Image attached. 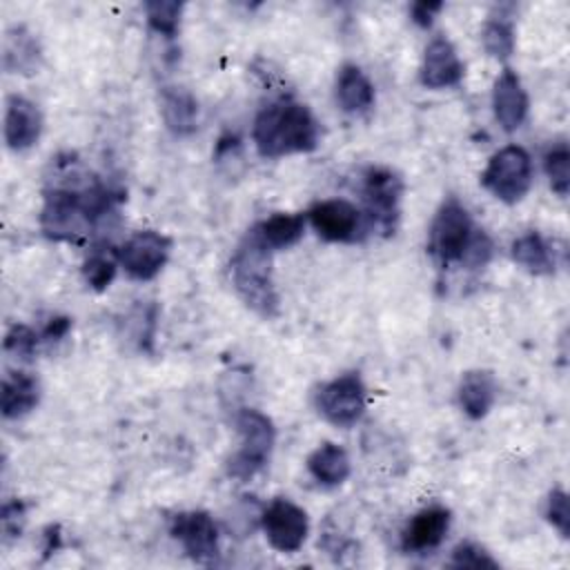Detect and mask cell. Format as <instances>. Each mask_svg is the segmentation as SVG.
Here are the masks:
<instances>
[{
  "label": "cell",
  "mask_w": 570,
  "mask_h": 570,
  "mask_svg": "<svg viewBox=\"0 0 570 570\" xmlns=\"http://www.w3.org/2000/svg\"><path fill=\"white\" fill-rule=\"evenodd\" d=\"M252 138L263 158H281L316 149L321 127L303 102L276 100L258 111Z\"/></svg>",
  "instance_id": "cell-1"
},
{
  "label": "cell",
  "mask_w": 570,
  "mask_h": 570,
  "mask_svg": "<svg viewBox=\"0 0 570 570\" xmlns=\"http://www.w3.org/2000/svg\"><path fill=\"white\" fill-rule=\"evenodd\" d=\"M232 285L240 301L263 318L278 314V292L272 272V249L258 236L256 227L247 229L229 261Z\"/></svg>",
  "instance_id": "cell-2"
},
{
  "label": "cell",
  "mask_w": 570,
  "mask_h": 570,
  "mask_svg": "<svg viewBox=\"0 0 570 570\" xmlns=\"http://www.w3.org/2000/svg\"><path fill=\"white\" fill-rule=\"evenodd\" d=\"M430 252L443 267L463 261L472 267H481L488 263L492 245L483 232L474 229L468 209L456 198H450L439 207L432 220Z\"/></svg>",
  "instance_id": "cell-3"
},
{
  "label": "cell",
  "mask_w": 570,
  "mask_h": 570,
  "mask_svg": "<svg viewBox=\"0 0 570 570\" xmlns=\"http://www.w3.org/2000/svg\"><path fill=\"white\" fill-rule=\"evenodd\" d=\"M236 430L240 445L227 461V472L234 479L247 481L267 465L276 443V430L272 419L254 407H243L236 414Z\"/></svg>",
  "instance_id": "cell-4"
},
{
  "label": "cell",
  "mask_w": 570,
  "mask_h": 570,
  "mask_svg": "<svg viewBox=\"0 0 570 570\" xmlns=\"http://www.w3.org/2000/svg\"><path fill=\"white\" fill-rule=\"evenodd\" d=\"M481 185L501 203H519L532 185L530 154L519 145L499 149L481 174Z\"/></svg>",
  "instance_id": "cell-5"
},
{
  "label": "cell",
  "mask_w": 570,
  "mask_h": 570,
  "mask_svg": "<svg viewBox=\"0 0 570 570\" xmlns=\"http://www.w3.org/2000/svg\"><path fill=\"white\" fill-rule=\"evenodd\" d=\"M316 407L336 428H352L367 407V392L356 372L341 374L316 392Z\"/></svg>",
  "instance_id": "cell-6"
},
{
  "label": "cell",
  "mask_w": 570,
  "mask_h": 570,
  "mask_svg": "<svg viewBox=\"0 0 570 570\" xmlns=\"http://www.w3.org/2000/svg\"><path fill=\"white\" fill-rule=\"evenodd\" d=\"M171 254V238L156 229H140L131 234L118 249L120 267L136 281H151L167 265Z\"/></svg>",
  "instance_id": "cell-7"
},
{
  "label": "cell",
  "mask_w": 570,
  "mask_h": 570,
  "mask_svg": "<svg viewBox=\"0 0 570 570\" xmlns=\"http://www.w3.org/2000/svg\"><path fill=\"white\" fill-rule=\"evenodd\" d=\"M401 196H403V180L385 169V167H370L363 176V200L370 220L379 225L385 234L396 227L399 212H401Z\"/></svg>",
  "instance_id": "cell-8"
},
{
  "label": "cell",
  "mask_w": 570,
  "mask_h": 570,
  "mask_svg": "<svg viewBox=\"0 0 570 570\" xmlns=\"http://www.w3.org/2000/svg\"><path fill=\"white\" fill-rule=\"evenodd\" d=\"M261 525L267 543L278 552H296L309 530V521L303 508L287 499H274L261 514Z\"/></svg>",
  "instance_id": "cell-9"
},
{
  "label": "cell",
  "mask_w": 570,
  "mask_h": 570,
  "mask_svg": "<svg viewBox=\"0 0 570 570\" xmlns=\"http://www.w3.org/2000/svg\"><path fill=\"white\" fill-rule=\"evenodd\" d=\"M169 532L176 541H180L183 550L191 561L212 566L218 559V530L209 512H180L171 519Z\"/></svg>",
  "instance_id": "cell-10"
},
{
  "label": "cell",
  "mask_w": 570,
  "mask_h": 570,
  "mask_svg": "<svg viewBox=\"0 0 570 570\" xmlns=\"http://www.w3.org/2000/svg\"><path fill=\"white\" fill-rule=\"evenodd\" d=\"M305 218L312 229L330 243H350L361 232V212L345 198H330L314 203Z\"/></svg>",
  "instance_id": "cell-11"
},
{
  "label": "cell",
  "mask_w": 570,
  "mask_h": 570,
  "mask_svg": "<svg viewBox=\"0 0 570 570\" xmlns=\"http://www.w3.org/2000/svg\"><path fill=\"white\" fill-rule=\"evenodd\" d=\"M419 78H421V85L428 89H445L461 82L463 62L454 45L445 36H434L428 42Z\"/></svg>",
  "instance_id": "cell-12"
},
{
  "label": "cell",
  "mask_w": 570,
  "mask_h": 570,
  "mask_svg": "<svg viewBox=\"0 0 570 570\" xmlns=\"http://www.w3.org/2000/svg\"><path fill=\"white\" fill-rule=\"evenodd\" d=\"M42 134V114L24 96H9L4 105V142L13 151H24Z\"/></svg>",
  "instance_id": "cell-13"
},
{
  "label": "cell",
  "mask_w": 570,
  "mask_h": 570,
  "mask_svg": "<svg viewBox=\"0 0 570 570\" xmlns=\"http://www.w3.org/2000/svg\"><path fill=\"white\" fill-rule=\"evenodd\" d=\"M492 109L494 118L505 131L519 129L528 116V94L521 85V78L510 67H505L494 80Z\"/></svg>",
  "instance_id": "cell-14"
},
{
  "label": "cell",
  "mask_w": 570,
  "mask_h": 570,
  "mask_svg": "<svg viewBox=\"0 0 570 570\" xmlns=\"http://www.w3.org/2000/svg\"><path fill=\"white\" fill-rule=\"evenodd\" d=\"M450 530V510L441 505L425 508L412 517L401 537V548L405 552H428L434 550Z\"/></svg>",
  "instance_id": "cell-15"
},
{
  "label": "cell",
  "mask_w": 570,
  "mask_h": 570,
  "mask_svg": "<svg viewBox=\"0 0 570 570\" xmlns=\"http://www.w3.org/2000/svg\"><path fill=\"white\" fill-rule=\"evenodd\" d=\"M456 396H459L461 410L470 419H474V421L483 419L492 410L494 399H497L494 374L490 370H470V372H465L461 376Z\"/></svg>",
  "instance_id": "cell-16"
},
{
  "label": "cell",
  "mask_w": 570,
  "mask_h": 570,
  "mask_svg": "<svg viewBox=\"0 0 570 570\" xmlns=\"http://www.w3.org/2000/svg\"><path fill=\"white\" fill-rule=\"evenodd\" d=\"M40 401V383L29 372H9L2 379L0 410L4 419H20L29 414Z\"/></svg>",
  "instance_id": "cell-17"
},
{
  "label": "cell",
  "mask_w": 570,
  "mask_h": 570,
  "mask_svg": "<svg viewBox=\"0 0 570 570\" xmlns=\"http://www.w3.org/2000/svg\"><path fill=\"white\" fill-rule=\"evenodd\" d=\"M160 114L169 131L176 136H187L198 122V102L183 87H163L160 91Z\"/></svg>",
  "instance_id": "cell-18"
},
{
  "label": "cell",
  "mask_w": 570,
  "mask_h": 570,
  "mask_svg": "<svg viewBox=\"0 0 570 570\" xmlns=\"http://www.w3.org/2000/svg\"><path fill=\"white\" fill-rule=\"evenodd\" d=\"M336 100L343 111L361 114L374 102V87L370 78L356 65H343L336 76Z\"/></svg>",
  "instance_id": "cell-19"
},
{
  "label": "cell",
  "mask_w": 570,
  "mask_h": 570,
  "mask_svg": "<svg viewBox=\"0 0 570 570\" xmlns=\"http://www.w3.org/2000/svg\"><path fill=\"white\" fill-rule=\"evenodd\" d=\"M40 65V47L33 33L24 27H13L4 33L2 67L9 73H33Z\"/></svg>",
  "instance_id": "cell-20"
},
{
  "label": "cell",
  "mask_w": 570,
  "mask_h": 570,
  "mask_svg": "<svg viewBox=\"0 0 570 570\" xmlns=\"http://www.w3.org/2000/svg\"><path fill=\"white\" fill-rule=\"evenodd\" d=\"M307 472L321 483V485H341L347 481L352 472V463L347 452L336 443H321L309 456H307Z\"/></svg>",
  "instance_id": "cell-21"
},
{
  "label": "cell",
  "mask_w": 570,
  "mask_h": 570,
  "mask_svg": "<svg viewBox=\"0 0 570 570\" xmlns=\"http://www.w3.org/2000/svg\"><path fill=\"white\" fill-rule=\"evenodd\" d=\"M510 254H512V261L530 274L546 276V274L554 272V256H552L548 243L543 240V236L537 232H528V234L514 238Z\"/></svg>",
  "instance_id": "cell-22"
},
{
  "label": "cell",
  "mask_w": 570,
  "mask_h": 570,
  "mask_svg": "<svg viewBox=\"0 0 570 570\" xmlns=\"http://www.w3.org/2000/svg\"><path fill=\"white\" fill-rule=\"evenodd\" d=\"M305 214H272L269 218L256 223V232L258 236L265 240V245L274 252V249H285L292 247L294 243L301 240L303 232H305Z\"/></svg>",
  "instance_id": "cell-23"
},
{
  "label": "cell",
  "mask_w": 570,
  "mask_h": 570,
  "mask_svg": "<svg viewBox=\"0 0 570 570\" xmlns=\"http://www.w3.org/2000/svg\"><path fill=\"white\" fill-rule=\"evenodd\" d=\"M120 263H118V249H109L105 245H96L85 263H82V276L85 281L96 289L102 292L111 285L116 272H118Z\"/></svg>",
  "instance_id": "cell-24"
},
{
  "label": "cell",
  "mask_w": 570,
  "mask_h": 570,
  "mask_svg": "<svg viewBox=\"0 0 570 570\" xmlns=\"http://www.w3.org/2000/svg\"><path fill=\"white\" fill-rule=\"evenodd\" d=\"M481 40L492 58L505 60L514 51V27L505 16H492L481 31Z\"/></svg>",
  "instance_id": "cell-25"
},
{
  "label": "cell",
  "mask_w": 570,
  "mask_h": 570,
  "mask_svg": "<svg viewBox=\"0 0 570 570\" xmlns=\"http://www.w3.org/2000/svg\"><path fill=\"white\" fill-rule=\"evenodd\" d=\"M145 11H147V22L156 33H160L165 38H176L178 36L183 2L151 0V2L145 4Z\"/></svg>",
  "instance_id": "cell-26"
},
{
  "label": "cell",
  "mask_w": 570,
  "mask_h": 570,
  "mask_svg": "<svg viewBox=\"0 0 570 570\" xmlns=\"http://www.w3.org/2000/svg\"><path fill=\"white\" fill-rule=\"evenodd\" d=\"M543 169L550 180V187L563 198L570 189V151L566 142H554L543 154Z\"/></svg>",
  "instance_id": "cell-27"
},
{
  "label": "cell",
  "mask_w": 570,
  "mask_h": 570,
  "mask_svg": "<svg viewBox=\"0 0 570 570\" xmlns=\"http://www.w3.org/2000/svg\"><path fill=\"white\" fill-rule=\"evenodd\" d=\"M40 343V336L27 327V325H13L4 334V350L18 358H31L36 354V347Z\"/></svg>",
  "instance_id": "cell-28"
},
{
  "label": "cell",
  "mask_w": 570,
  "mask_h": 570,
  "mask_svg": "<svg viewBox=\"0 0 570 570\" xmlns=\"http://www.w3.org/2000/svg\"><path fill=\"white\" fill-rule=\"evenodd\" d=\"M546 519L552 523V528L559 530L561 537L570 534V510H568V494L559 488H554L546 499Z\"/></svg>",
  "instance_id": "cell-29"
},
{
  "label": "cell",
  "mask_w": 570,
  "mask_h": 570,
  "mask_svg": "<svg viewBox=\"0 0 570 570\" xmlns=\"http://www.w3.org/2000/svg\"><path fill=\"white\" fill-rule=\"evenodd\" d=\"M452 566L456 568H497V561L474 543H461L452 552Z\"/></svg>",
  "instance_id": "cell-30"
},
{
  "label": "cell",
  "mask_w": 570,
  "mask_h": 570,
  "mask_svg": "<svg viewBox=\"0 0 570 570\" xmlns=\"http://www.w3.org/2000/svg\"><path fill=\"white\" fill-rule=\"evenodd\" d=\"M2 532L4 537H20L24 523V505L20 501H9L2 505Z\"/></svg>",
  "instance_id": "cell-31"
},
{
  "label": "cell",
  "mask_w": 570,
  "mask_h": 570,
  "mask_svg": "<svg viewBox=\"0 0 570 570\" xmlns=\"http://www.w3.org/2000/svg\"><path fill=\"white\" fill-rule=\"evenodd\" d=\"M443 9V2H414L412 4V20L419 24V27H423V29H428L430 24H432V20H434V16L439 13Z\"/></svg>",
  "instance_id": "cell-32"
},
{
  "label": "cell",
  "mask_w": 570,
  "mask_h": 570,
  "mask_svg": "<svg viewBox=\"0 0 570 570\" xmlns=\"http://www.w3.org/2000/svg\"><path fill=\"white\" fill-rule=\"evenodd\" d=\"M69 327H71V321H69L67 316H56V318H51V321L45 325L42 338H47V341H58V338H62V336L69 332Z\"/></svg>",
  "instance_id": "cell-33"
}]
</instances>
